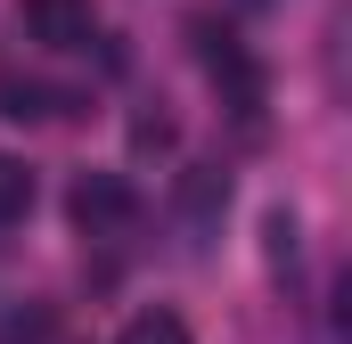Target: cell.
Returning a JSON list of instances; mask_svg holds the SVG:
<instances>
[{
  "label": "cell",
  "mask_w": 352,
  "mask_h": 344,
  "mask_svg": "<svg viewBox=\"0 0 352 344\" xmlns=\"http://www.w3.org/2000/svg\"><path fill=\"white\" fill-rule=\"evenodd\" d=\"M0 115H8V123L58 115V90H50V83H25V74H0Z\"/></svg>",
  "instance_id": "cell-3"
},
{
  "label": "cell",
  "mask_w": 352,
  "mask_h": 344,
  "mask_svg": "<svg viewBox=\"0 0 352 344\" xmlns=\"http://www.w3.org/2000/svg\"><path fill=\"white\" fill-rule=\"evenodd\" d=\"M16 25H25V41H41V50H82L90 33H98L90 0H16Z\"/></svg>",
  "instance_id": "cell-2"
},
{
  "label": "cell",
  "mask_w": 352,
  "mask_h": 344,
  "mask_svg": "<svg viewBox=\"0 0 352 344\" xmlns=\"http://www.w3.org/2000/svg\"><path fill=\"white\" fill-rule=\"evenodd\" d=\"M263 238H270V262H295V213H287V205L263 222Z\"/></svg>",
  "instance_id": "cell-7"
},
{
  "label": "cell",
  "mask_w": 352,
  "mask_h": 344,
  "mask_svg": "<svg viewBox=\"0 0 352 344\" xmlns=\"http://www.w3.org/2000/svg\"><path fill=\"white\" fill-rule=\"evenodd\" d=\"M173 140H180V131H173V115H131V148H140V156H164Z\"/></svg>",
  "instance_id": "cell-6"
},
{
  "label": "cell",
  "mask_w": 352,
  "mask_h": 344,
  "mask_svg": "<svg viewBox=\"0 0 352 344\" xmlns=\"http://www.w3.org/2000/svg\"><path fill=\"white\" fill-rule=\"evenodd\" d=\"M66 205H74V222H82L90 238H115V230H131V222H140V189H131L123 172H82Z\"/></svg>",
  "instance_id": "cell-1"
},
{
  "label": "cell",
  "mask_w": 352,
  "mask_h": 344,
  "mask_svg": "<svg viewBox=\"0 0 352 344\" xmlns=\"http://www.w3.org/2000/svg\"><path fill=\"white\" fill-rule=\"evenodd\" d=\"M115 344H188V320H180V312H140Z\"/></svg>",
  "instance_id": "cell-5"
},
{
  "label": "cell",
  "mask_w": 352,
  "mask_h": 344,
  "mask_svg": "<svg viewBox=\"0 0 352 344\" xmlns=\"http://www.w3.org/2000/svg\"><path fill=\"white\" fill-rule=\"evenodd\" d=\"M33 213V164L25 156H0V230Z\"/></svg>",
  "instance_id": "cell-4"
}]
</instances>
